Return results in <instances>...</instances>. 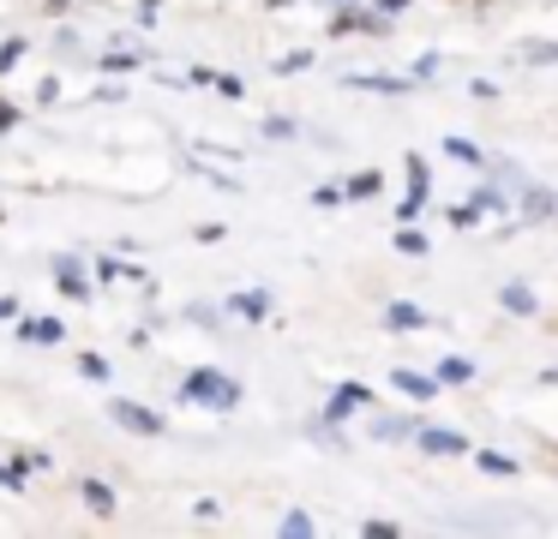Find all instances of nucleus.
<instances>
[{
    "label": "nucleus",
    "mask_w": 558,
    "mask_h": 539,
    "mask_svg": "<svg viewBox=\"0 0 558 539\" xmlns=\"http://www.w3.org/2000/svg\"><path fill=\"white\" fill-rule=\"evenodd\" d=\"M181 402L186 407H217V414H234V407H241V383H234L229 371H217V366H198V371H186Z\"/></svg>",
    "instance_id": "f257e3e1"
},
{
    "label": "nucleus",
    "mask_w": 558,
    "mask_h": 539,
    "mask_svg": "<svg viewBox=\"0 0 558 539\" xmlns=\"http://www.w3.org/2000/svg\"><path fill=\"white\" fill-rule=\"evenodd\" d=\"M109 414H114V426L138 431V438H162V431H169V419H162L157 407H145V402H126V395H114V402H109Z\"/></svg>",
    "instance_id": "f03ea898"
},
{
    "label": "nucleus",
    "mask_w": 558,
    "mask_h": 539,
    "mask_svg": "<svg viewBox=\"0 0 558 539\" xmlns=\"http://www.w3.org/2000/svg\"><path fill=\"white\" fill-rule=\"evenodd\" d=\"M361 407H378V395L366 390V383H342V390L330 395V407H325V426H342V419L361 414Z\"/></svg>",
    "instance_id": "7ed1b4c3"
},
{
    "label": "nucleus",
    "mask_w": 558,
    "mask_h": 539,
    "mask_svg": "<svg viewBox=\"0 0 558 539\" xmlns=\"http://www.w3.org/2000/svg\"><path fill=\"white\" fill-rule=\"evenodd\" d=\"M414 450L421 455H474V443L462 431H438V426H421L414 431Z\"/></svg>",
    "instance_id": "20e7f679"
},
{
    "label": "nucleus",
    "mask_w": 558,
    "mask_h": 539,
    "mask_svg": "<svg viewBox=\"0 0 558 539\" xmlns=\"http://www.w3.org/2000/svg\"><path fill=\"white\" fill-rule=\"evenodd\" d=\"M390 383H397L409 402H433V395H438V378H426V371H414V366H397V371H390Z\"/></svg>",
    "instance_id": "39448f33"
},
{
    "label": "nucleus",
    "mask_w": 558,
    "mask_h": 539,
    "mask_svg": "<svg viewBox=\"0 0 558 539\" xmlns=\"http://www.w3.org/2000/svg\"><path fill=\"white\" fill-rule=\"evenodd\" d=\"M229 311H234V318H246V323H265V318H270V294H265V287L229 294Z\"/></svg>",
    "instance_id": "423d86ee"
},
{
    "label": "nucleus",
    "mask_w": 558,
    "mask_h": 539,
    "mask_svg": "<svg viewBox=\"0 0 558 539\" xmlns=\"http://www.w3.org/2000/svg\"><path fill=\"white\" fill-rule=\"evenodd\" d=\"M54 287H61L66 299H90V282H85V270H78V258H54Z\"/></svg>",
    "instance_id": "0eeeda50"
},
{
    "label": "nucleus",
    "mask_w": 558,
    "mask_h": 539,
    "mask_svg": "<svg viewBox=\"0 0 558 539\" xmlns=\"http://www.w3.org/2000/svg\"><path fill=\"white\" fill-rule=\"evenodd\" d=\"M78 498H85V510L102 515V522L114 515V486H102V479H78Z\"/></svg>",
    "instance_id": "6e6552de"
},
{
    "label": "nucleus",
    "mask_w": 558,
    "mask_h": 539,
    "mask_svg": "<svg viewBox=\"0 0 558 539\" xmlns=\"http://www.w3.org/2000/svg\"><path fill=\"white\" fill-rule=\"evenodd\" d=\"M385 330H426V311L414 306V299H397V306L385 311Z\"/></svg>",
    "instance_id": "1a4fd4ad"
},
{
    "label": "nucleus",
    "mask_w": 558,
    "mask_h": 539,
    "mask_svg": "<svg viewBox=\"0 0 558 539\" xmlns=\"http://www.w3.org/2000/svg\"><path fill=\"white\" fill-rule=\"evenodd\" d=\"M19 335L37 342V347H54V342H61V323H54V318H25V323H19Z\"/></svg>",
    "instance_id": "9d476101"
},
{
    "label": "nucleus",
    "mask_w": 558,
    "mask_h": 539,
    "mask_svg": "<svg viewBox=\"0 0 558 539\" xmlns=\"http://www.w3.org/2000/svg\"><path fill=\"white\" fill-rule=\"evenodd\" d=\"M498 306L517 311V318H534V287H529V282H510L505 294H498Z\"/></svg>",
    "instance_id": "9b49d317"
},
{
    "label": "nucleus",
    "mask_w": 558,
    "mask_h": 539,
    "mask_svg": "<svg viewBox=\"0 0 558 539\" xmlns=\"http://www.w3.org/2000/svg\"><path fill=\"white\" fill-rule=\"evenodd\" d=\"M474 462H481V474H498V479L517 474V455H505V450H474Z\"/></svg>",
    "instance_id": "f8f14e48"
},
{
    "label": "nucleus",
    "mask_w": 558,
    "mask_h": 539,
    "mask_svg": "<svg viewBox=\"0 0 558 539\" xmlns=\"http://www.w3.org/2000/svg\"><path fill=\"white\" fill-rule=\"evenodd\" d=\"M469 378H474V359H457V354L438 359V383H469Z\"/></svg>",
    "instance_id": "ddd939ff"
},
{
    "label": "nucleus",
    "mask_w": 558,
    "mask_h": 539,
    "mask_svg": "<svg viewBox=\"0 0 558 539\" xmlns=\"http://www.w3.org/2000/svg\"><path fill=\"white\" fill-rule=\"evenodd\" d=\"M445 156H450V162H469V168H481V162H486L481 144H469V138H445Z\"/></svg>",
    "instance_id": "4468645a"
},
{
    "label": "nucleus",
    "mask_w": 558,
    "mask_h": 539,
    "mask_svg": "<svg viewBox=\"0 0 558 539\" xmlns=\"http://www.w3.org/2000/svg\"><path fill=\"white\" fill-rule=\"evenodd\" d=\"M397 252H409V258H426V234L414 222H402L397 228Z\"/></svg>",
    "instance_id": "2eb2a0df"
},
{
    "label": "nucleus",
    "mask_w": 558,
    "mask_h": 539,
    "mask_svg": "<svg viewBox=\"0 0 558 539\" xmlns=\"http://www.w3.org/2000/svg\"><path fill=\"white\" fill-rule=\"evenodd\" d=\"M450 228H481V198H474V204H450Z\"/></svg>",
    "instance_id": "dca6fc26"
},
{
    "label": "nucleus",
    "mask_w": 558,
    "mask_h": 539,
    "mask_svg": "<svg viewBox=\"0 0 558 539\" xmlns=\"http://www.w3.org/2000/svg\"><path fill=\"white\" fill-rule=\"evenodd\" d=\"M378 186H385V180H378V174H354V180H349V186H342V192H349V198H373Z\"/></svg>",
    "instance_id": "f3484780"
},
{
    "label": "nucleus",
    "mask_w": 558,
    "mask_h": 539,
    "mask_svg": "<svg viewBox=\"0 0 558 539\" xmlns=\"http://www.w3.org/2000/svg\"><path fill=\"white\" fill-rule=\"evenodd\" d=\"M78 371H85V378H109V359H102V354H78Z\"/></svg>",
    "instance_id": "a211bd4d"
},
{
    "label": "nucleus",
    "mask_w": 558,
    "mask_h": 539,
    "mask_svg": "<svg viewBox=\"0 0 558 539\" xmlns=\"http://www.w3.org/2000/svg\"><path fill=\"white\" fill-rule=\"evenodd\" d=\"M19 54H25V36H13V42L0 48V78H7V72L19 66Z\"/></svg>",
    "instance_id": "6ab92c4d"
},
{
    "label": "nucleus",
    "mask_w": 558,
    "mask_h": 539,
    "mask_svg": "<svg viewBox=\"0 0 558 539\" xmlns=\"http://www.w3.org/2000/svg\"><path fill=\"white\" fill-rule=\"evenodd\" d=\"M282 534H313V515H306V510H289V515H282Z\"/></svg>",
    "instance_id": "aec40b11"
},
{
    "label": "nucleus",
    "mask_w": 558,
    "mask_h": 539,
    "mask_svg": "<svg viewBox=\"0 0 558 539\" xmlns=\"http://www.w3.org/2000/svg\"><path fill=\"white\" fill-rule=\"evenodd\" d=\"M361 534H373V539H397L402 527H397V522H378V515H373V522H361Z\"/></svg>",
    "instance_id": "412c9836"
},
{
    "label": "nucleus",
    "mask_w": 558,
    "mask_h": 539,
    "mask_svg": "<svg viewBox=\"0 0 558 539\" xmlns=\"http://www.w3.org/2000/svg\"><path fill=\"white\" fill-rule=\"evenodd\" d=\"M342 198H349L342 186H318V192H313V204H325V210H330V204H342Z\"/></svg>",
    "instance_id": "4be33fe9"
},
{
    "label": "nucleus",
    "mask_w": 558,
    "mask_h": 539,
    "mask_svg": "<svg viewBox=\"0 0 558 539\" xmlns=\"http://www.w3.org/2000/svg\"><path fill=\"white\" fill-rule=\"evenodd\" d=\"M19 126V102H7V96H0V132H13Z\"/></svg>",
    "instance_id": "5701e85b"
},
{
    "label": "nucleus",
    "mask_w": 558,
    "mask_h": 539,
    "mask_svg": "<svg viewBox=\"0 0 558 539\" xmlns=\"http://www.w3.org/2000/svg\"><path fill=\"white\" fill-rule=\"evenodd\" d=\"M265 132H270V138H294V120L277 114V120H265Z\"/></svg>",
    "instance_id": "b1692460"
},
{
    "label": "nucleus",
    "mask_w": 558,
    "mask_h": 539,
    "mask_svg": "<svg viewBox=\"0 0 558 539\" xmlns=\"http://www.w3.org/2000/svg\"><path fill=\"white\" fill-rule=\"evenodd\" d=\"M306 60H313V48H301V54H289V60H277V72H301Z\"/></svg>",
    "instance_id": "393cba45"
},
{
    "label": "nucleus",
    "mask_w": 558,
    "mask_h": 539,
    "mask_svg": "<svg viewBox=\"0 0 558 539\" xmlns=\"http://www.w3.org/2000/svg\"><path fill=\"white\" fill-rule=\"evenodd\" d=\"M13 318H19V299L7 294V299H0V323H13Z\"/></svg>",
    "instance_id": "a878e982"
},
{
    "label": "nucleus",
    "mask_w": 558,
    "mask_h": 539,
    "mask_svg": "<svg viewBox=\"0 0 558 539\" xmlns=\"http://www.w3.org/2000/svg\"><path fill=\"white\" fill-rule=\"evenodd\" d=\"M402 7H409V0H378V12H402Z\"/></svg>",
    "instance_id": "bb28decb"
}]
</instances>
